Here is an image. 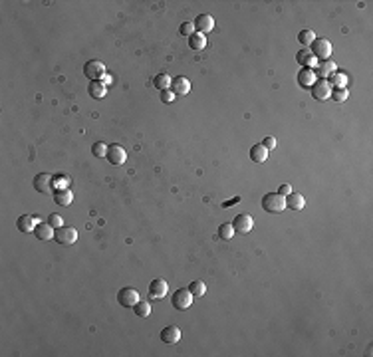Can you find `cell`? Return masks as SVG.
Segmentation results:
<instances>
[{"label":"cell","instance_id":"6da1fadb","mask_svg":"<svg viewBox=\"0 0 373 357\" xmlns=\"http://www.w3.org/2000/svg\"><path fill=\"white\" fill-rule=\"evenodd\" d=\"M262 208L272 215H278V213H282L284 208H286V197L282 195H278V193H268L262 197Z\"/></svg>","mask_w":373,"mask_h":357},{"label":"cell","instance_id":"7a4b0ae2","mask_svg":"<svg viewBox=\"0 0 373 357\" xmlns=\"http://www.w3.org/2000/svg\"><path fill=\"white\" fill-rule=\"evenodd\" d=\"M171 304H173V308H177L181 312L189 310L193 306V294L189 292V288H179L171 296Z\"/></svg>","mask_w":373,"mask_h":357},{"label":"cell","instance_id":"3957f363","mask_svg":"<svg viewBox=\"0 0 373 357\" xmlns=\"http://www.w3.org/2000/svg\"><path fill=\"white\" fill-rule=\"evenodd\" d=\"M83 74L89 81H100L102 78H105V66L100 62V60H89V62L83 66Z\"/></svg>","mask_w":373,"mask_h":357},{"label":"cell","instance_id":"277c9868","mask_svg":"<svg viewBox=\"0 0 373 357\" xmlns=\"http://www.w3.org/2000/svg\"><path fill=\"white\" fill-rule=\"evenodd\" d=\"M54 240L60 242V244H64V246H72L78 240V230L74 226H60V228H56Z\"/></svg>","mask_w":373,"mask_h":357},{"label":"cell","instance_id":"5b68a950","mask_svg":"<svg viewBox=\"0 0 373 357\" xmlns=\"http://www.w3.org/2000/svg\"><path fill=\"white\" fill-rule=\"evenodd\" d=\"M117 302L123 308H133L139 302V292L135 288H121L117 292Z\"/></svg>","mask_w":373,"mask_h":357},{"label":"cell","instance_id":"8992f818","mask_svg":"<svg viewBox=\"0 0 373 357\" xmlns=\"http://www.w3.org/2000/svg\"><path fill=\"white\" fill-rule=\"evenodd\" d=\"M312 52L318 60H330V56H332V42L330 40H326V38H316L312 44Z\"/></svg>","mask_w":373,"mask_h":357},{"label":"cell","instance_id":"52a82bcc","mask_svg":"<svg viewBox=\"0 0 373 357\" xmlns=\"http://www.w3.org/2000/svg\"><path fill=\"white\" fill-rule=\"evenodd\" d=\"M332 85L328 79H316V83L312 85V94H314V99H320V101H326L332 98Z\"/></svg>","mask_w":373,"mask_h":357},{"label":"cell","instance_id":"ba28073f","mask_svg":"<svg viewBox=\"0 0 373 357\" xmlns=\"http://www.w3.org/2000/svg\"><path fill=\"white\" fill-rule=\"evenodd\" d=\"M232 228H234V232H238V234H248V232L254 228V218H252L250 215H238V217H234V220H232Z\"/></svg>","mask_w":373,"mask_h":357},{"label":"cell","instance_id":"9c48e42d","mask_svg":"<svg viewBox=\"0 0 373 357\" xmlns=\"http://www.w3.org/2000/svg\"><path fill=\"white\" fill-rule=\"evenodd\" d=\"M167 292H169V284L163 278H155L149 284V298L151 300H161V298L167 296Z\"/></svg>","mask_w":373,"mask_h":357},{"label":"cell","instance_id":"30bf717a","mask_svg":"<svg viewBox=\"0 0 373 357\" xmlns=\"http://www.w3.org/2000/svg\"><path fill=\"white\" fill-rule=\"evenodd\" d=\"M105 157H107V161L111 165H123V163H125V159H127V153H125V149H123L121 145L113 143V145L107 147V155Z\"/></svg>","mask_w":373,"mask_h":357},{"label":"cell","instance_id":"8fae6325","mask_svg":"<svg viewBox=\"0 0 373 357\" xmlns=\"http://www.w3.org/2000/svg\"><path fill=\"white\" fill-rule=\"evenodd\" d=\"M34 189H36L38 193H44V195L52 193V191H54L52 175H48V173H40V175H36V177H34Z\"/></svg>","mask_w":373,"mask_h":357},{"label":"cell","instance_id":"7c38bea8","mask_svg":"<svg viewBox=\"0 0 373 357\" xmlns=\"http://www.w3.org/2000/svg\"><path fill=\"white\" fill-rule=\"evenodd\" d=\"M34 236L38 238L40 242H50L56 238V228L50 226L48 222H38L36 228H34Z\"/></svg>","mask_w":373,"mask_h":357},{"label":"cell","instance_id":"4fadbf2b","mask_svg":"<svg viewBox=\"0 0 373 357\" xmlns=\"http://www.w3.org/2000/svg\"><path fill=\"white\" fill-rule=\"evenodd\" d=\"M214 28V18L210 14H199L195 20V30L199 34H208Z\"/></svg>","mask_w":373,"mask_h":357},{"label":"cell","instance_id":"5bb4252c","mask_svg":"<svg viewBox=\"0 0 373 357\" xmlns=\"http://www.w3.org/2000/svg\"><path fill=\"white\" fill-rule=\"evenodd\" d=\"M161 341L163 343H167V345H175L179 339H181V330L177 325H167V327H163L161 330Z\"/></svg>","mask_w":373,"mask_h":357},{"label":"cell","instance_id":"9a60e30c","mask_svg":"<svg viewBox=\"0 0 373 357\" xmlns=\"http://www.w3.org/2000/svg\"><path fill=\"white\" fill-rule=\"evenodd\" d=\"M335 68H337L335 62H332V60H324V62H320V64L314 68V74H316V78H320V79H328L332 74L337 72Z\"/></svg>","mask_w":373,"mask_h":357},{"label":"cell","instance_id":"2e32d148","mask_svg":"<svg viewBox=\"0 0 373 357\" xmlns=\"http://www.w3.org/2000/svg\"><path fill=\"white\" fill-rule=\"evenodd\" d=\"M171 89L175 92V96H186V94L191 92V81L186 79L185 76H177V78H173Z\"/></svg>","mask_w":373,"mask_h":357},{"label":"cell","instance_id":"e0dca14e","mask_svg":"<svg viewBox=\"0 0 373 357\" xmlns=\"http://www.w3.org/2000/svg\"><path fill=\"white\" fill-rule=\"evenodd\" d=\"M296 60H298V64L302 66V68H316L318 66V58L310 52V50H300L298 52V56H296Z\"/></svg>","mask_w":373,"mask_h":357},{"label":"cell","instance_id":"ac0fdd59","mask_svg":"<svg viewBox=\"0 0 373 357\" xmlns=\"http://www.w3.org/2000/svg\"><path fill=\"white\" fill-rule=\"evenodd\" d=\"M316 74H314V70H310V68H302L300 72H298V83L302 85V87H310L312 89V85L316 83Z\"/></svg>","mask_w":373,"mask_h":357},{"label":"cell","instance_id":"d6986e66","mask_svg":"<svg viewBox=\"0 0 373 357\" xmlns=\"http://www.w3.org/2000/svg\"><path fill=\"white\" fill-rule=\"evenodd\" d=\"M36 224H38V220H36L34 217H30V215H22V217L16 220L18 230H20V232H24V234H28V232H34Z\"/></svg>","mask_w":373,"mask_h":357},{"label":"cell","instance_id":"ffe728a7","mask_svg":"<svg viewBox=\"0 0 373 357\" xmlns=\"http://www.w3.org/2000/svg\"><path fill=\"white\" fill-rule=\"evenodd\" d=\"M54 200L60 206H70L72 200H74V195H72L70 189H56L54 191Z\"/></svg>","mask_w":373,"mask_h":357},{"label":"cell","instance_id":"44dd1931","mask_svg":"<svg viewBox=\"0 0 373 357\" xmlns=\"http://www.w3.org/2000/svg\"><path fill=\"white\" fill-rule=\"evenodd\" d=\"M286 206L292 208V211H304V206H306L304 195H300V193H290V195L286 197Z\"/></svg>","mask_w":373,"mask_h":357},{"label":"cell","instance_id":"7402d4cb","mask_svg":"<svg viewBox=\"0 0 373 357\" xmlns=\"http://www.w3.org/2000/svg\"><path fill=\"white\" fill-rule=\"evenodd\" d=\"M250 159H252L254 163H266V159H268V149H266L262 143L250 147Z\"/></svg>","mask_w":373,"mask_h":357},{"label":"cell","instance_id":"603a6c76","mask_svg":"<svg viewBox=\"0 0 373 357\" xmlns=\"http://www.w3.org/2000/svg\"><path fill=\"white\" fill-rule=\"evenodd\" d=\"M107 94V87L104 81H89V96L93 99H104Z\"/></svg>","mask_w":373,"mask_h":357},{"label":"cell","instance_id":"cb8c5ba5","mask_svg":"<svg viewBox=\"0 0 373 357\" xmlns=\"http://www.w3.org/2000/svg\"><path fill=\"white\" fill-rule=\"evenodd\" d=\"M189 46H191V50H195V52H203V50L207 48V36L195 32V34L189 38Z\"/></svg>","mask_w":373,"mask_h":357},{"label":"cell","instance_id":"d4e9b609","mask_svg":"<svg viewBox=\"0 0 373 357\" xmlns=\"http://www.w3.org/2000/svg\"><path fill=\"white\" fill-rule=\"evenodd\" d=\"M153 83H155V87L163 92V89H171L173 78H171L169 74H157V76H155V79H153Z\"/></svg>","mask_w":373,"mask_h":357},{"label":"cell","instance_id":"484cf974","mask_svg":"<svg viewBox=\"0 0 373 357\" xmlns=\"http://www.w3.org/2000/svg\"><path fill=\"white\" fill-rule=\"evenodd\" d=\"M328 81H330V85H332L333 89H339V87H348V76H346V74H339V72L332 74Z\"/></svg>","mask_w":373,"mask_h":357},{"label":"cell","instance_id":"4316f807","mask_svg":"<svg viewBox=\"0 0 373 357\" xmlns=\"http://www.w3.org/2000/svg\"><path fill=\"white\" fill-rule=\"evenodd\" d=\"M52 181H54V189H68L70 183H72V178L66 173H58V175L52 177Z\"/></svg>","mask_w":373,"mask_h":357},{"label":"cell","instance_id":"83f0119b","mask_svg":"<svg viewBox=\"0 0 373 357\" xmlns=\"http://www.w3.org/2000/svg\"><path fill=\"white\" fill-rule=\"evenodd\" d=\"M189 292L193 294V298H203L207 294V286H205V282L195 280V282L189 284Z\"/></svg>","mask_w":373,"mask_h":357},{"label":"cell","instance_id":"f1b7e54d","mask_svg":"<svg viewBox=\"0 0 373 357\" xmlns=\"http://www.w3.org/2000/svg\"><path fill=\"white\" fill-rule=\"evenodd\" d=\"M133 312H135L137 317H149V316H151V306H149V302L139 300V302L133 306Z\"/></svg>","mask_w":373,"mask_h":357},{"label":"cell","instance_id":"f546056e","mask_svg":"<svg viewBox=\"0 0 373 357\" xmlns=\"http://www.w3.org/2000/svg\"><path fill=\"white\" fill-rule=\"evenodd\" d=\"M316 40V34H314V30H302V32H298V42L302 46H310Z\"/></svg>","mask_w":373,"mask_h":357},{"label":"cell","instance_id":"4dcf8cb0","mask_svg":"<svg viewBox=\"0 0 373 357\" xmlns=\"http://www.w3.org/2000/svg\"><path fill=\"white\" fill-rule=\"evenodd\" d=\"M219 236L223 238V240H230V238L234 236V228H232V222H225L219 226Z\"/></svg>","mask_w":373,"mask_h":357},{"label":"cell","instance_id":"1f68e13d","mask_svg":"<svg viewBox=\"0 0 373 357\" xmlns=\"http://www.w3.org/2000/svg\"><path fill=\"white\" fill-rule=\"evenodd\" d=\"M107 147H109V145H105L104 141H96V143L91 145V153L96 155V157H100V159H102V157H105V155H107Z\"/></svg>","mask_w":373,"mask_h":357},{"label":"cell","instance_id":"d6a6232c","mask_svg":"<svg viewBox=\"0 0 373 357\" xmlns=\"http://www.w3.org/2000/svg\"><path fill=\"white\" fill-rule=\"evenodd\" d=\"M350 98V92H348V87H339V89H332V99L333 101H346Z\"/></svg>","mask_w":373,"mask_h":357},{"label":"cell","instance_id":"836d02e7","mask_svg":"<svg viewBox=\"0 0 373 357\" xmlns=\"http://www.w3.org/2000/svg\"><path fill=\"white\" fill-rule=\"evenodd\" d=\"M179 32H181V36H193L197 30H195V22H183L181 26H179Z\"/></svg>","mask_w":373,"mask_h":357},{"label":"cell","instance_id":"e575fe53","mask_svg":"<svg viewBox=\"0 0 373 357\" xmlns=\"http://www.w3.org/2000/svg\"><path fill=\"white\" fill-rule=\"evenodd\" d=\"M48 224L54 226V228H60V226H64V218H62L60 215H56V213H52L48 217Z\"/></svg>","mask_w":373,"mask_h":357},{"label":"cell","instance_id":"d590c367","mask_svg":"<svg viewBox=\"0 0 373 357\" xmlns=\"http://www.w3.org/2000/svg\"><path fill=\"white\" fill-rule=\"evenodd\" d=\"M175 99H177V96H175L173 89H163V92H161V101L163 103H173Z\"/></svg>","mask_w":373,"mask_h":357},{"label":"cell","instance_id":"8d00e7d4","mask_svg":"<svg viewBox=\"0 0 373 357\" xmlns=\"http://www.w3.org/2000/svg\"><path fill=\"white\" fill-rule=\"evenodd\" d=\"M262 145H264V147L268 149V151H270V149H274V147H276V139H274V137H264Z\"/></svg>","mask_w":373,"mask_h":357},{"label":"cell","instance_id":"74e56055","mask_svg":"<svg viewBox=\"0 0 373 357\" xmlns=\"http://www.w3.org/2000/svg\"><path fill=\"white\" fill-rule=\"evenodd\" d=\"M292 193V187L290 185H280V189H278V195H282V197H288Z\"/></svg>","mask_w":373,"mask_h":357},{"label":"cell","instance_id":"f35d334b","mask_svg":"<svg viewBox=\"0 0 373 357\" xmlns=\"http://www.w3.org/2000/svg\"><path fill=\"white\" fill-rule=\"evenodd\" d=\"M236 202H240V197H234V198H230V200H227L223 206L227 208V206H230V204H236Z\"/></svg>","mask_w":373,"mask_h":357}]
</instances>
